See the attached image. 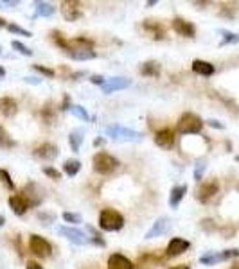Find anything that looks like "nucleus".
Listing matches in <instances>:
<instances>
[{"mask_svg":"<svg viewBox=\"0 0 239 269\" xmlns=\"http://www.w3.org/2000/svg\"><path fill=\"white\" fill-rule=\"evenodd\" d=\"M90 83H94V84H99V86H103V84L106 83V79H104L103 76H97V74H95V76H92V78H90Z\"/></svg>","mask_w":239,"mask_h":269,"instance_id":"a19ab883","label":"nucleus"},{"mask_svg":"<svg viewBox=\"0 0 239 269\" xmlns=\"http://www.w3.org/2000/svg\"><path fill=\"white\" fill-rule=\"evenodd\" d=\"M230 269H239V264H234V266H232V268H230Z\"/></svg>","mask_w":239,"mask_h":269,"instance_id":"6e6d98bb","label":"nucleus"},{"mask_svg":"<svg viewBox=\"0 0 239 269\" xmlns=\"http://www.w3.org/2000/svg\"><path fill=\"white\" fill-rule=\"evenodd\" d=\"M83 130L81 128H78V130L70 131V134H68V144H70V149L74 151V153H78L79 147H81V144H83Z\"/></svg>","mask_w":239,"mask_h":269,"instance_id":"5701e85b","label":"nucleus"},{"mask_svg":"<svg viewBox=\"0 0 239 269\" xmlns=\"http://www.w3.org/2000/svg\"><path fill=\"white\" fill-rule=\"evenodd\" d=\"M202 228H203V230H207V232H214V230H216V224H214L212 219H203V221H202Z\"/></svg>","mask_w":239,"mask_h":269,"instance_id":"ea45409f","label":"nucleus"},{"mask_svg":"<svg viewBox=\"0 0 239 269\" xmlns=\"http://www.w3.org/2000/svg\"><path fill=\"white\" fill-rule=\"evenodd\" d=\"M205 169H207V163L205 161H198L196 167H194V180L200 181L203 178V172H205Z\"/></svg>","mask_w":239,"mask_h":269,"instance_id":"e433bc0d","label":"nucleus"},{"mask_svg":"<svg viewBox=\"0 0 239 269\" xmlns=\"http://www.w3.org/2000/svg\"><path fill=\"white\" fill-rule=\"evenodd\" d=\"M128 86H131V79L122 78V76H117V78L106 79V83L101 86V90H103V93L110 95V93L119 92V90H126Z\"/></svg>","mask_w":239,"mask_h":269,"instance_id":"9d476101","label":"nucleus"},{"mask_svg":"<svg viewBox=\"0 0 239 269\" xmlns=\"http://www.w3.org/2000/svg\"><path fill=\"white\" fill-rule=\"evenodd\" d=\"M171 26H173V29H175V32H178V34L183 38H194V34H196V27H194V24L185 20V18H180V16H177V18L171 22Z\"/></svg>","mask_w":239,"mask_h":269,"instance_id":"9b49d317","label":"nucleus"},{"mask_svg":"<svg viewBox=\"0 0 239 269\" xmlns=\"http://www.w3.org/2000/svg\"><path fill=\"white\" fill-rule=\"evenodd\" d=\"M51 36H52V40L56 42V45H58V47H61L63 51L70 52V42H68L67 38L63 36L61 32H60V31H52V32H51Z\"/></svg>","mask_w":239,"mask_h":269,"instance_id":"c85d7f7f","label":"nucleus"},{"mask_svg":"<svg viewBox=\"0 0 239 269\" xmlns=\"http://www.w3.org/2000/svg\"><path fill=\"white\" fill-rule=\"evenodd\" d=\"M79 171H81V161L79 160H67L63 163V172L68 176H76Z\"/></svg>","mask_w":239,"mask_h":269,"instance_id":"bb28decb","label":"nucleus"},{"mask_svg":"<svg viewBox=\"0 0 239 269\" xmlns=\"http://www.w3.org/2000/svg\"><path fill=\"white\" fill-rule=\"evenodd\" d=\"M11 47L15 49L16 52H20L22 56H32V51L29 49V47H26L22 42H18V40H15V42H11Z\"/></svg>","mask_w":239,"mask_h":269,"instance_id":"72a5a7b5","label":"nucleus"},{"mask_svg":"<svg viewBox=\"0 0 239 269\" xmlns=\"http://www.w3.org/2000/svg\"><path fill=\"white\" fill-rule=\"evenodd\" d=\"M24 81H26V83H29V84H40V83H42V81H40V79H36V78H24Z\"/></svg>","mask_w":239,"mask_h":269,"instance_id":"49530a36","label":"nucleus"},{"mask_svg":"<svg viewBox=\"0 0 239 269\" xmlns=\"http://www.w3.org/2000/svg\"><path fill=\"white\" fill-rule=\"evenodd\" d=\"M68 56L76 59V61H89V59H95L97 54H95L94 49H79V51L68 52Z\"/></svg>","mask_w":239,"mask_h":269,"instance_id":"4be33fe9","label":"nucleus"},{"mask_svg":"<svg viewBox=\"0 0 239 269\" xmlns=\"http://www.w3.org/2000/svg\"><path fill=\"white\" fill-rule=\"evenodd\" d=\"M54 117H56V115H54V109H52V103L49 101L42 108V119L45 120L47 124H52V122H54Z\"/></svg>","mask_w":239,"mask_h":269,"instance_id":"7c9ffc66","label":"nucleus"},{"mask_svg":"<svg viewBox=\"0 0 239 269\" xmlns=\"http://www.w3.org/2000/svg\"><path fill=\"white\" fill-rule=\"evenodd\" d=\"M29 249L36 257H42V259H47V257L52 255L51 242L45 241L43 237H40V235H31V239H29Z\"/></svg>","mask_w":239,"mask_h":269,"instance_id":"0eeeda50","label":"nucleus"},{"mask_svg":"<svg viewBox=\"0 0 239 269\" xmlns=\"http://www.w3.org/2000/svg\"><path fill=\"white\" fill-rule=\"evenodd\" d=\"M85 230L90 233V241L95 244V246H101V248H104L106 246V241H104L101 235H99V232L95 230L94 226H90V224H85Z\"/></svg>","mask_w":239,"mask_h":269,"instance_id":"cd10ccee","label":"nucleus"},{"mask_svg":"<svg viewBox=\"0 0 239 269\" xmlns=\"http://www.w3.org/2000/svg\"><path fill=\"white\" fill-rule=\"evenodd\" d=\"M192 72L200 74L203 78H209L214 74V65L209 61H203V59H194L192 61Z\"/></svg>","mask_w":239,"mask_h":269,"instance_id":"6ab92c4d","label":"nucleus"},{"mask_svg":"<svg viewBox=\"0 0 239 269\" xmlns=\"http://www.w3.org/2000/svg\"><path fill=\"white\" fill-rule=\"evenodd\" d=\"M169 226H171V223H169V219L167 217L156 219L155 223H153V226H151L149 230H148V233H146V239L160 237V235H164V233L169 230Z\"/></svg>","mask_w":239,"mask_h":269,"instance_id":"2eb2a0df","label":"nucleus"},{"mask_svg":"<svg viewBox=\"0 0 239 269\" xmlns=\"http://www.w3.org/2000/svg\"><path fill=\"white\" fill-rule=\"evenodd\" d=\"M189 248H191V242H189V241L177 237V239H171V242L167 244L166 253H167V257H178V255L185 253Z\"/></svg>","mask_w":239,"mask_h":269,"instance_id":"ddd939ff","label":"nucleus"},{"mask_svg":"<svg viewBox=\"0 0 239 269\" xmlns=\"http://www.w3.org/2000/svg\"><path fill=\"white\" fill-rule=\"evenodd\" d=\"M63 221L68 224H79L83 219H81V215L79 214H74V212H63Z\"/></svg>","mask_w":239,"mask_h":269,"instance_id":"f704fd0d","label":"nucleus"},{"mask_svg":"<svg viewBox=\"0 0 239 269\" xmlns=\"http://www.w3.org/2000/svg\"><path fill=\"white\" fill-rule=\"evenodd\" d=\"M218 190H219V183L216 180L200 183V187L196 188V199L200 203H209L216 194H218Z\"/></svg>","mask_w":239,"mask_h":269,"instance_id":"6e6552de","label":"nucleus"},{"mask_svg":"<svg viewBox=\"0 0 239 269\" xmlns=\"http://www.w3.org/2000/svg\"><path fill=\"white\" fill-rule=\"evenodd\" d=\"M38 217H40V221H45L43 224H51L54 221V215H49V214H38Z\"/></svg>","mask_w":239,"mask_h":269,"instance_id":"37998d69","label":"nucleus"},{"mask_svg":"<svg viewBox=\"0 0 239 269\" xmlns=\"http://www.w3.org/2000/svg\"><path fill=\"white\" fill-rule=\"evenodd\" d=\"M4 78H5V68L0 67V79H4Z\"/></svg>","mask_w":239,"mask_h":269,"instance_id":"3c124183","label":"nucleus"},{"mask_svg":"<svg viewBox=\"0 0 239 269\" xmlns=\"http://www.w3.org/2000/svg\"><path fill=\"white\" fill-rule=\"evenodd\" d=\"M207 124L210 126V128H216V130H225V124H221L219 120H214V119H209Z\"/></svg>","mask_w":239,"mask_h":269,"instance_id":"79ce46f5","label":"nucleus"},{"mask_svg":"<svg viewBox=\"0 0 239 269\" xmlns=\"http://www.w3.org/2000/svg\"><path fill=\"white\" fill-rule=\"evenodd\" d=\"M219 34L223 36V40H221V43L219 45L225 47V45H236V43H239V34H236V32L232 31H227V29H219Z\"/></svg>","mask_w":239,"mask_h":269,"instance_id":"a878e982","label":"nucleus"},{"mask_svg":"<svg viewBox=\"0 0 239 269\" xmlns=\"http://www.w3.org/2000/svg\"><path fill=\"white\" fill-rule=\"evenodd\" d=\"M104 133L108 134L110 138L115 140V142H133V144H139L142 142V133L135 130H130V128H124V126L114 124V126H106Z\"/></svg>","mask_w":239,"mask_h":269,"instance_id":"f257e3e1","label":"nucleus"},{"mask_svg":"<svg viewBox=\"0 0 239 269\" xmlns=\"http://www.w3.org/2000/svg\"><path fill=\"white\" fill-rule=\"evenodd\" d=\"M58 155H60V149H58L54 144H49V142H47V144L38 145L36 149H34V156H36V158H40V160L51 161V160H54Z\"/></svg>","mask_w":239,"mask_h":269,"instance_id":"4468645a","label":"nucleus"},{"mask_svg":"<svg viewBox=\"0 0 239 269\" xmlns=\"http://www.w3.org/2000/svg\"><path fill=\"white\" fill-rule=\"evenodd\" d=\"M34 70H36V72H40L42 76H47V78H54V76H56V72H54L52 68L43 67V65H34Z\"/></svg>","mask_w":239,"mask_h":269,"instance_id":"58836bf2","label":"nucleus"},{"mask_svg":"<svg viewBox=\"0 0 239 269\" xmlns=\"http://www.w3.org/2000/svg\"><path fill=\"white\" fill-rule=\"evenodd\" d=\"M178 131L182 134H196L202 131L203 128V120L198 117V115L191 113V111H187V113H183L180 119H178Z\"/></svg>","mask_w":239,"mask_h":269,"instance_id":"20e7f679","label":"nucleus"},{"mask_svg":"<svg viewBox=\"0 0 239 269\" xmlns=\"http://www.w3.org/2000/svg\"><path fill=\"white\" fill-rule=\"evenodd\" d=\"M236 257H239V248L223 249V251H209V253L200 257V262L203 266H214L219 264V262H225V260L236 259Z\"/></svg>","mask_w":239,"mask_h":269,"instance_id":"39448f33","label":"nucleus"},{"mask_svg":"<svg viewBox=\"0 0 239 269\" xmlns=\"http://www.w3.org/2000/svg\"><path fill=\"white\" fill-rule=\"evenodd\" d=\"M104 144V138H95L94 140V147H99V145Z\"/></svg>","mask_w":239,"mask_h":269,"instance_id":"09e8293b","label":"nucleus"},{"mask_svg":"<svg viewBox=\"0 0 239 269\" xmlns=\"http://www.w3.org/2000/svg\"><path fill=\"white\" fill-rule=\"evenodd\" d=\"M0 51H2V47H0Z\"/></svg>","mask_w":239,"mask_h":269,"instance_id":"13d9d810","label":"nucleus"},{"mask_svg":"<svg viewBox=\"0 0 239 269\" xmlns=\"http://www.w3.org/2000/svg\"><path fill=\"white\" fill-rule=\"evenodd\" d=\"M236 161H238V163H239V155H238V156H236Z\"/></svg>","mask_w":239,"mask_h":269,"instance_id":"4d7b16f0","label":"nucleus"},{"mask_svg":"<svg viewBox=\"0 0 239 269\" xmlns=\"http://www.w3.org/2000/svg\"><path fill=\"white\" fill-rule=\"evenodd\" d=\"M160 63L158 61H146L141 65V74L142 76H146V78H156V76H160Z\"/></svg>","mask_w":239,"mask_h":269,"instance_id":"aec40b11","label":"nucleus"},{"mask_svg":"<svg viewBox=\"0 0 239 269\" xmlns=\"http://www.w3.org/2000/svg\"><path fill=\"white\" fill-rule=\"evenodd\" d=\"M92 165H94L95 172L106 176V174H112L120 163L115 156L108 155V153H97V155H94V158H92Z\"/></svg>","mask_w":239,"mask_h":269,"instance_id":"7ed1b4c3","label":"nucleus"},{"mask_svg":"<svg viewBox=\"0 0 239 269\" xmlns=\"http://www.w3.org/2000/svg\"><path fill=\"white\" fill-rule=\"evenodd\" d=\"M0 181L4 183L9 190H15V183H13V180H11V176H9V172L5 171V169H0Z\"/></svg>","mask_w":239,"mask_h":269,"instance_id":"c9c22d12","label":"nucleus"},{"mask_svg":"<svg viewBox=\"0 0 239 269\" xmlns=\"http://www.w3.org/2000/svg\"><path fill=\"white\" fill-rule=\"evenodd\" d=\"M155 144L162 149H171L175 145V131L169 130V128H164V130L156 131L155 133Z\"/></svg>","mask_w":239,"mask_h":269,"instance_id":"f8f14e48","label":"nucleus"},{"mask_svg":"<svg viewBox=\"0 0 239 269\" xmlns=\"http://www.w3.org/2000/svg\"><path fill=\"white\" fill-rule=\"evenodd\" d=\"M13 145H15V140L11 138L9 134L0 128V147H4V149H11Z\"/></svg>","mask_w":239,"mask_h":269,"instance_id":"2f4dec72","label":"nucleus"},{"mask_svg":"<svg viewBox=\"0 0 239 269\" xmlns=\"http://www.w3.org/2000/svg\"><path fill=\"white\" fill-rule=\"evenodd\" d=\"M108 269H135V266H133L131 260L126 259L124 255L114 253L110 255L108 259Z\"/></svg>","mask_w":239,"mask_h":269,"instance_id":"dca6fc26","label":"nucleus"},{"mask_svg":"<svg viewBox=\"0 0 239 269\" xmlns=\"http://www.w3.org/2000/svg\"><path fill=\"white\" fill-rule=\"evenodd\" d=\"M43 174H45V176H49L51 180H56V181L61 180V172L56 171L54 167H43Z\"/></svg>","mask_w":239,"mask_h":269,"instance_id":"4c0bfd02","label":"nucleus"},{"mask_svg":"<svg viewBox=\"0 0 239 269\" xmlns=\"http://www.w3.org/2000/svg\"><path fill=\"white\" fill-rule=\"evenodd\" d=\"M70 113H72L74 117H78V119L85 120V122H87V120L90 119L89 111H87V109H85L83 106H79V104H72V106H70Z\"/></svg>","mask_w":239,"mask_h":269,"instance_id":"c756f323","label":"nucleus"},{"mask_svg":"<svg viewBox=\"0 0 239 269\" xmlns=\"http://www.w3.org/2000/svg\"><path fill=\"white\" fill-rule=\"evenodd\" d=\"M60 13H61V16L67 22H76L83 16L81 4H79V2H68V0H65V2L60 4Z\"/></svg>","mask_w":239,"mask_h":269,"instance_id":"1a4fd4ad","label":"nucleus"},{"mask_svg":"<svg viewBox=\"0 0 239 269\" xmlns=\"http://www.w3.org/2000/svg\"><path fill=\"white\" fill-rule=\"evenodd\" d=\"M187 194V185H177L171 188V194H169V207L178 208V205L182 203V199Z\"/></svg>","mask_w":239,"mask_h":269,"instance_id":"a211bd4d","label":"nucleus"},{"mask_svg":"<svg viewBox=\"0 0 239 269\" xmlns=\"http://www.w3.org/2000/svg\"><path fill=\"white\" fill-rule=\"evenodd\" d=\"M58 233L63 235L65 239H68L70 242L78 244V246H85V244H90V235L83 232V230H79V228H74V226H60L58 228Z\"/></svg>","mask_w":239,"mask_h":269,"instance_id":"423d86ee","label":"nucleus"},{"mask_svg":"<svg viewBox=\"0 0 239 269\" xmlns=\"http://www.w3.org/2000/svg\"><path fill=\"white\" fill-rule=\"evenodd\" d=\"M144 29L151 34V38H155V40H162L164 38V29H162L160 24H156L153 20H146L144 22Z\"/></svg>","mask_w":239,"mask_h":269,"instance_id":"b1692460","label":"nucleus"},{"mask_svg":"<svg viewBox=\"0 0 239 269\" xmlns=\"http://www.w3.org/2000/svg\"><path fill=\"white\" fill-rule=\"evenodd\" d=\"M26 269H43L40 264H36V262H27Z\"/></svg>","mask_w":239,"mask_h":269,"instance_id":"de8ad7c7","label":"nucleus"},{"mask_svg":"<svg viewBox=\"0 0 239 269\" xmlns=\"http://www.w3.org/2000/svg\"><path fill=\"white\" fill-rule=\"evenodd\" d=\"M169 269H191V268L185 266V264H182V266H175V268H169Z\"/></svg>","mask_w":239,"mask_h":269,"instance_id":"8fccbe9b","label":"nucleus"},{"mask_svg":"<svg viewBox=\"0 0 239 269\" xmlns=\"http://www.w3.org/2000/svg\"><path fill=\"white\" fill-rule=\"evenodd\" d=\"M9 207L16 215H24L27 212V208H29V203L26 201V197L22 194H15V196L9 197Z\"/></svg>","mask_w":239,"mask_h":269,"instance_id":"f3484780","label":"nucleus"},{"mask_svg":"<svg viewBox=\"0 0 239 269\" xmlns=\"http://www.w3.org/2000/svg\"><path fill=\"white\" fill-rule=\"evenodd\" d=\"M16 4H18L16 0H7V2H2V0H0V7H2V9H7V7H15Z\"/></svg>","mask_w":239,"mask_h":269,"instance_id":"c03bdc74","label":"nucleus"},{"mask_svg":"<svg viewBox=\"0 0 239 269\" xmlns=\"http://www.w3.org/2000/svg\"><path fill=\"white\" fill-rule=\"evenodd\" d=\"M9 32H13V34H20V36H27V38H31L32 36V32L31 31H26V29H22L20 26H16V24H7V27H5Z\"/></svg>","mask_w":239,"mask_h":269,"instance_id":"473e14b6","label":"nucleus"},{"mask_svg":"<svg viewBox=\"0 0 239 269\" xmlns=\"http://www.w3.org/2000/svg\"><path fill=\"white\" fill-rule=\"evenodd\" d=\"M0 113L4 117H15L16 115V103L11 97L0 99Z\"/></svg>","mask_w":239,"mask_h":269,"instance_id":"412c9836","label":"nucleus"},{"mask_svg":"<svg viewBox=\"0 0 239 269\" xmlns=\"http://www.w3.org/2000/svg\"><path fill=\"white\" fill-rule=\"evenodd\" d=\"M34 5H36L34 18H36V16H52L56 13V7L52 4H49V2H34Z\"/></svg>","mask_w":239,"mask_h":269,"instance_id":"393cba45","label":"nucleus"},{"mask_svg":"<svg viewBox=\"0 0 239 269\" xmlns=\"http://www.w3.org/2000/svg\"><path fill=\"white\" fill-rule=\"evenodd\" d=\"M4 224H5V217L2 215V214H0V228L4 226Z\"/></svg>","mask_w":239,"mask_h":269,"instance_id":"603ef678","label":"nucleus"},{"mask_svg":"<svg viewBox=\"0 0 239 269\" xmlns=\"http://www.w3.org/2000/svg\"><path fill=\"white\" fill-rule=\"evenodd\" d=\"M61 109H70V97H68V95H65V97H63Z\"/></svg>","mask_w":239,"mask_h":269,"instance_id":"a18cd8bd","label":"nucleus"},{"mask_svg":"<svg viewBox=\"0 0 239 269\" xmlns=\"http://www.w3.org/2000/svg\"><path fill=\"white\" fill-rule=\"evenodd\" d=\"M0 27H7V22H5L2 16H0Z\"/></svg>","mask_w":239,"mask_h":269,"instance_id":"864d4df0","label":"nucleus"},{"mask_svg":"<svg viewBox=\"0 0 239 269\" xmlns=\"http://www.w3.org/2000/svg\"><path fill=\"white\" fill-rule=\"evenodd\" d=\"M156 4H158V0H149V2H148L146 5H149V7H151V5H156Z\"/></svg>","mask_w":239,"mask_h":269,"instance_id":"5fc2aeb1","label":"nucleus"},{"mask_svg":"<svg viewBox=\"0 0 239 269\" xmlns=\"http://www.w3.org/2000/svg\"><path fill=\"white\" fill-rule=\"evenodd\" d=\"M99 226L103 228L104 232H119L120 228L124 226V217L114 208H104L99 215Z\"/></svg>","mask_w":239,"mask_h":269,"instance_id":"f03ea898","label":"nucleus"}]
</instances>
